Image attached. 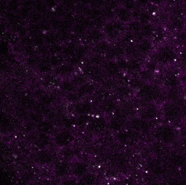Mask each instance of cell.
<instances>
[{"label":"cell","mask_w":186,"mask_h":185,"mask_svg":"<svg viewBox=\"0 0 186 185\" xmlns=\"http://www.w3.org/2000/svg\"><path fill=\"white\" fill-rule=\"evenodd\" d=\"M21 7L19 0H9L6 3V9L8 12L18 13Z\"/></svg>","instance_id":"obj_1"},{"label":"cell","mask_w":186,"mask_h":185,"mask_svg":"<svg viewBox=\"0 0 186 185\" xmlns=\"http://www.w3.org/2000/svg\"><path fill=\"white\" fill-rule=\"evenodd\" d=\"M18 14L19 15L22 20H26V18L29 17V7H26L21 6L20 9L19 10Z\"/></svg>","instance_id":"obj_2"}]
</instances>
